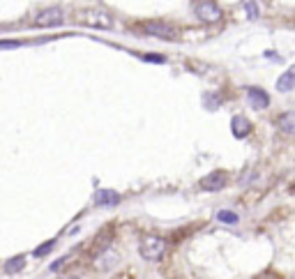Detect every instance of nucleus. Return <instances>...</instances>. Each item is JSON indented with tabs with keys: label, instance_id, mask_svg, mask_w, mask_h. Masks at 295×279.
<instances>
[{
	"label": "nucleus",
	"instance_id": "f257e3e1",
	"mask_svg": "<svg viewBox=\"0 0 295 279\" xmlns=\"http://www.w3.org/2000/svg\"><path fill=\"white\" fill-rule=\"evenodd\" d=\"M74 21L81 25H88V28H95V30H111L115 23L106 9H81V12L74 14Z\"/></svg>",
	"mask_w": 295,
	"mask_h": 279
},
{
	"label": "nucleus",
	"instance_id": "f03ea898",
	"mask_svg": "<svg viewBox=\"0 0 295 279\" xmlns=\"http://www.w3.org/2000/svg\"><path fill=\"white\" fill-rule=\"evenodd\" d=\"M166 249H169V242L159 236H143L139 242V254L146 261H162L166 256Z\"/></svg>",
	"mask_w": 295,
	"mask_h": 279
},
{
	"label": "nucleus",
	"instance_id": "7ed1b4c3",
	"mask_svg": "<svg viewBox=\"0 0 295 279\" xmlns=\"http://www.w3.org/2000/svg\"><path fill=\"white\" fill-rule=\"evenodd\" d=\"M65 17H63V9L60 7H49V9H42L40 14L33 19L35 28H58L63 25Z\"/></svg>",
	"mask_w": 295,
	"mask_h": 279
},
{
	"label": "nucleus",
	"instance_id": "20e7f679",
	"mask_svg": "<svg viewBox=\"0 0 295 279\" xmlns=\"http://www.w3.org/2000/svg\"><path fill=\"white\" fill-rule=\"evenodd\" d=\"M221 14H224V12H221L219 5L212 2V0H203V2L196 7V17L201 19V21H205V23H217L221 19Z\"/></svg>",
	"mask_w": 295,
	"mask_h": 279
},
{
	"label": "nucleus",
	"instance_id": "39448f33",
	"mask_svg": "<svg viewBox=\"0 0 295 279\" xmlns=\"http://www.w3.org/2000/svg\"><path fill=\"white\" fill-rule=\"evenodd\" d=\"M143 30L146 35H152V37H159V40H175V28L166 23H159V21H148L143 23Z\"/></svg>",
	"mask_w": 295,
	"mask_h": 279
},
{
	"label": "nucleus",
	"instance_id": "423d86ee",
	"mask_svg": "<svg viewBox=\"0 0 295 279\" xmlns=\"http://www.w3.org/2000/svg\"><path fill=\"white\" fill-rule=\"evenodd\" d=\"M95 256H97V258H95V268H97V270H102V272L111 270L115 263H118V258H120V256L115 254V252H111L108 247H104V249H102L99 254H95Z\"/></svg>",
	"mask_w": 295,
	"mask_h": 279
},
{
	"label": "nucleus",
	"instance_id": "0eeeda50",
	"mask_svg": "<svg viewBox=\"0 0 295 279\" xmlns=\"http://www.w3.org/2000/svg\"><path fill=\"white\" fill-rule=\"evenodd\" d=\"M224 185H226V173L224 171H212L210 175H205L203 182H201V187L205 192H219V189H224Z\"/></svg>",
	"mask_w": 295,
	"mask_h": 279
},
{
	"label": "nucleus",
	"instance_id": "6e6552de",
	"mask_svg": "<svg viewBox=\"0 0 295 279\" xmlns=\"http://www.w3.org/2000/svg\"><path fill=\"white\" fill-rule=\"evenodd\" d=\"M247 99H249V107L252 108H268L270 107V97L268 92L261 88H249L247 90Z\"/></svg>",
	"mask_w": 295,
	"mask_h": 279
},
{
	"label": "nucleus",
	"instance_id": "1a4fd4ad",
	"mask_svg": "<svg viewBox=\"0 0 295 279\" xmlns=\"http://www.w3.org/2000/svg\"><path fill=\"white\" fill-rule=\"evenodd\" d=\"M120 203V194L113 189H99L95 192V205L97 208H108V205H118Z\"/></svg>",
	"mask_w": 295,
	"mask_h": 279
},
{
	"label": "nucleus",
	"instance_id": "9d476101",
	"mask_svg": "<svg viewBox=\"0 0 295 279\" xmlns=\"http://www.w3.org/2000/svg\"><path fill=\"white\" fill-rule=\"evenodd\" d=\"M231 131H233V136H235V139H245L247 134L252 131V125H249V120H247V118H242V115H235V118L231 120Z\"/></svg>",
	"mask_w": 295,
	"mask_h": 279
},
{
	"label": "nucleus",
	"instance_id": "9b49d317",
	"mask_svg": "<svg viewBox=\"0 0 295 279\" xmlns=\"http://www.w3.org/2000/svg\"><path fill=\"white\" fill-rule=\"evenodd\" d=\"M23 268H25V258H23V256H12V258L5 261V272H7V275H19Z\"/></svg>",
	"mask_w": 295,
	"mask_h": 279
},
{
	"label": "nucleus",
	"instance_id": "f8f14e48",
	"mask_svg": "<svg viewBox=\"0 0 295 279\" xmlns=\"http://www.w3.org/2000/svg\"><path fill=\"white\" fill-rule=\"evenodd\" d=\"M277 90H281V92L293 90V69H286V72L277 79Z\"/></svg>",
	"mask_w": 295,
	"mask_h": 279
},
{
	"label": "nucleus",
	"instance_id": "ddd939ff",
	"mask_svg": "<svg viewBox=\"0 0 295 279\" xmlns=\"http://www.w3.org/2000/svg\"><path fill=\"white\" fill-rule=\"evenodd\" d=\"M277 125H279V129L284 131L286 136H291V134H293V111H286L284 115H279Z\"/></svg>",
	"mask_w": 295,
	"mask_h": 279
},
{
	"label": "nucleus",
	"instance_id": "4468645a",
	"mask_svg": "<svg viewBox=\"0 0 295 279\" xmlns=\"http://www.w3.org/2000/svg\"><path fill=\"white\" fill-rule=\"evenodd\" d=\"M217 219L224 224H238L240 222V217L235 213H231V210H219V213H217Z\"/></svg>",
	"mask_w": 295,
	"mask_h": 279
},
{
	"label": "nucleus",
	"instance_id": "2eb2a0df",
	"mask_svg": "<svg viewBox=\"0 0 295 279\" xmlns=\"http://www.w3.org/2000/svg\"><path fill=\"white\" fill-rule=\"evenodd\" d=\"M53 245H56L53 240H49V242H44V245H40L37 249H35L33 256H37V258H42V256H46V254L51 252V249H53Z\"/></svg>",
	"mask_w": 295,
	"mask_h": 279
},
{
	"label": "nucleus",
	"instance_id": "dca6fc26",
	"mask_svg": "<svg viewBox=\"0 0 295 279\" xmlns=\"http://www.w3.org/2000/svg\"><path fill=\"white\" fill-rule=\"evenodd\" d=\"M69 258H72V254H67V256H63V258H58L56 263H51L49 270H51V272H60V270H63V268L67 265V261H69Z\"/></svg>",
	"mask_w": 295,
	"mask_h": 279
},
{
	"label": "nucleus",
	"instance_id": "f3484780",
	"mask_svg": "<svg viewBox=\"0 0 295 279\" xmlns=\"http://www.w3.org/2000/svg\"><path fill=\"white\" fill-rule=\"evenodd\" d=\"M203 104L208 108H217L219 107V95H205L203 97Z\"/></svg>",
	"mask_w": 295,
	"mask_h": 279
},
{
	"label": "nucleus",
	"instance_id": "a211bd4d",
	"mask_svg": "<svg viewBox=\"0 0 295 279\" xmlns=\"http://www.w3.org/2000/svg\"><path fill=\"white\" fill-rule=\"evenodd\" d=\"M21 46V42L17 40H0V49H19Z\"/></svg>",
	"mask_w": 295,
	"mask_h": 279
},
{
	"label": "nucleus",
	"instance_id": "6ab92c4d",
	"mask_svg": "<svg viewBox=\"0 0 295 279\" xmlns=\"http://www.w3.org/2000/svg\"><path fill=\"white\" fill-rule=\"evenodd\" d=\"M143 60H148V63H159V65L164 63V58L162 56H143Z\"/></svg>",
	"mask_w": 295,
	"mask_h": 279
}]
</instances>
